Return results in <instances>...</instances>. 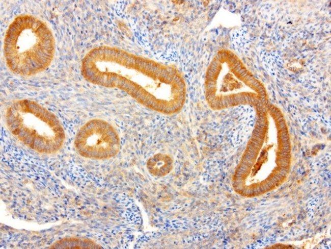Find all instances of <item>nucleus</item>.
Masks as SVG:
<instances>
[{
	"mask_svg": "<svg viewBox=\"0 0 331 249\" xmlns=\"http://www.w3.org/2000/svg\"><path fill=\"white\" fill-rule=\"evenodd\" d=\"M172 160L167 155L156 154L150 158L147 163L149 172L157 177H162L168 173L172 168Z\"/></svg>",
	"mask_w": 331,
	"mask_h": 249,
	"instance_id": "nucleus-6",
	"label": "nucleus"
},
{
	"mask_svg": "<svg viewBox=\"0 0 331 249\" xmlns=\"http://www.w3.org/2000/svg\"><path fill=\"white\" fill-rule=\"evenodd\" d=\"M101 246L92 240L76 238H63L55 242L51 248H99Z\"/></svg>",
	"mask_w": 331,
	"mask_h": 249,
	"instance_id": "nucleus-7",
	"label": "nucleus"
},
{
	"mask_svg": "<svg viewBox=\"0 0 331 249\" xmlns=\"http://www.w3.org/2000/svg\"><path fill=\"white\" fill-rule=\"evenodd\" d=\"M55 53V40L48 25L29 14L16 16L9 25L3 41V54L13 73L30 77L50 65Z\"/></svg>",
	"mask_w": 331,
	"mask_h": 249,
	"instance_id": "nucleus-3",
	"label": "nucleus"
},
{
	"mask_svg": "<svg viewBox=\"0 0 331 249\" xmlns=\"http://www.w3.org/2000/svg\"><path fill=\"white\" fill-rule=\"evenodd\" d=\"M74 145L82 157L106 159L115 156L120 150V139L117 131L106 121L93 119L78 130Z\"/></svg>",
	"mask_w": 331,
	"mask_h": 249,
	"instance_id": "nucleus-5",
	"label": "nucleus"
},
{
	"mask_svg": "<svg viewBox=\"0 0 331 249\" xmlns=\"http://www.w3.org/2000/svg\"><path fill=\"white\" fill-rule=\"evenodd\" d=\"M6 120L14 136L39 153H54L64 143L65 132L58 117L34 101L14 102L8 108Z\"/></svg>",
	"mask_w": 331,
	"mask_h": 249,
	"instance_id": "nucleus-4",
	"label": "nucleus"
},
{
	"mask_svg": "<svg viewBox=\"0 0 331 249\" xmlns=\"http://www.w3.org/2000/svg\"><path fill=\"white\" fill-rule=\"evenodd\" d=\"M204 92L205 100L214 110L240 105L258 107L266 104L263 84L233 53L219 51L206 70Z\"/></svg>",
	"mask_w": 331,
	"mask_h": 249,
	"instance_id": "nucleus-2",
	"label": "nucleus"
},
{
	"mask_svg": "<svg viewBox=\"0 0 331 249\" xmlns=\"http://www.w3.org/2000/svg\"><path fill=\"white\" fill-rule=\"evenodd\" d=\"M81 72L88 82L120 89L160 114H176L185 103L186 83L178 69L117 47L91 49L82 60Z\"/></svg>",
	"mask_w": 331,
	"mask_h": 249,
	"instance_id": "nucleus-1",
	"label": "nucleus"
}]
</instances>
